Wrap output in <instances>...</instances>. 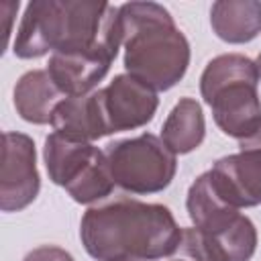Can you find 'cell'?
Listing matches in <instances>:
<instances>
[{
    "label": "cell",
    "mask_w": 261,
    "mask_h": 261,
    "mask_svg": "<svg viewBox=\"0 0 261 261\" xmlns=\"http://www.w3.org/2000/svg\"><path fill=\"white\" fill-rule=\"evenodd\" d=\"M210 24L216 37L224 43H249L261 33V2L218 0L210 8Z\"/></svg>",
    "instance_id": "14"
},
{
    "label": "cell",
    "mask_w": 261,
    "mask_h": 261,
    "mask_svg": "<svg viewBox=\"0 0 261 261\" xmlns=\"http://www.w3.org/2000/svg\"><path fill=\"white\" fill-rule=\"evenodd\" d=\"M98 98L108 135L145 126L159 106L157 92L128 73L114 75L106 88L98 90Z\"/></svg>",
    "instance_id": "8"
},
{
    "label": "cell",
    "mask_w": 261,
    "mask_h": 261,
    "mask_svg": "<svg viewBox=\"0 0 261 261\" xmlns=\"http://www.w3.org/2000/svg\"><path fill=\"white\" fill-rule=\"evenodd\" d=\"M259 80L255 61L241 53L210 59L200 75V94L212 108L216 126L237 141L251 137L261 124Z\"/></svg>",
    "instance_id": "3"
},
{
    "label": "cell",
    "mask_w": 261,
    "mask_h": 261,
    "mask_svg": "<svg viewBox=\"0 0 261 261\" xmlns=\"http://www.w3.org/2000/svg\"><path fill=\"white\" fill-rule=\"evenodd\" d=\"M204 135H206V120L200 102L188 96L179 98V102L171 108V112L163 122L161 141L167 145L171 153L186 155L202 145Z\"/></svg>",
    "instance_id": "15"
},
{
    "label": "cell",
    "mask_w": 261,
    "mask_h": 261,
    "mask_svg": "<svg viewBox=\"0 0 261 261\" xmlns=\"http://www.w3.org/2000/svg\"><path fill=\"white\" fill-rule=\"evenodd\" d=\"M255 65H257V71H259V77H261V53H259V57H257Z\"/></svg>",
    "instance_id": "18"
},
{
    "label": "cell",
    "mask_w": 261,
    "mask_h": 261,
    "mask_svg": "<svg viewBox=\"0 0 261 261\" xmlns=\"http://www.w3.org/2000/svg\"><path fill=\"white\" fill-rule=\"evenodd\" d=\"M104 155L114 184L130 194L163 192L177 169L175 153L151 133L108 143Z\"/></svg>",
    "instance_id": "5"
},
{
    "label": "cell",
    "mask_w": 261,
    "mask_h": 261,
    "mask_svg": "<svg viewBox=\"0 0 261 261\" xmlns=\"http://www.w3.org/2000/svg\"><path fill=\"white\" fill-rule=\"evenodd\" d=\"M43 159L49 179L65 188L77 204L102 202L116 186L104 151L94 143L73 141L53 130L45 139Z\"/></svg>",
    "instance_id": "4"
},
{
    "label": "cell",
    "mask_w": 261,
    "mask_h": 261,
    "mask_svg": "<svg viewBox=\"0 0 261 261\" xmlns=\"http://www.w3.org/2000/svg\"><path fill=\"white\" fill-rule=\"evenodd\" d=\"M257 249V228L241 214L230 226L218 232H204L196 226L181 228L179 253L190 261H251Z\"/></svg>",
    "instance_id": "9"
},
{
    "label": "cell",
    "mask_w": 261,
    "mask_h": 261,
    "mask_svg": "<svg viewBox=\"0 0 261 261\" xmlns=\"http://www.w3.org/2000/svg\"><path fill=\"white\" fill-rule=\"evenodd\" d=\"M22 261H75L65 249L55 245H41L24 255Z\"/></svg>",
    "instance_id": "16"
},
{
    "label": "cell",
    "mask_w": 261,
    "mask_h": 261,
    "mask_svg": "<svg viewBox=\"0 0 261 261\" xmlns=\"http://www.w3.org/2000/svg\"><path fill=\"white\" fill-rule=\"evenodd\" d=\"M41 190L37 171L35 143L24 133L2 135L0 165V208L2 212H18L27 208Z\"/></svg>",
    "instance_id": "6"
},
{
    "label": "cell",
    "mask_w": 261,
    "mask_h": 261,
    "mask_svg": "<svg viewBox=\"0 0 261 261\" xmlns=\"http://www.w3.org/2000/svg\"><path fill=\"white\" fill-rule=\"evenodd\" d=\"M65 94L55 86L47 69H33L18 77L14 86V108L22 120L33 124H51L55 106Z\"/></svg>",
    "instance_id": "13"
},
{
    "label": "cell",
    "mask_w": 261,
    "mask_h": 261,
    "mask_svg": "<svg viewBox=\"0 0 261 261\" xmlns=\"http://www.w3.org/2000/svg\"><path fill=\"white\" fill-rule=\"evenodd\" d=\"M80 239L96 261H155L179 249L181 228L163 204L114 196L84 212Z\"/></svg>",
    "instance_id": "1"
},
{
    "label": "cell",
    "mask_w": 261,
    "mask_h": 261,
    "mask_svg": "<svg viewBox=\"0 0 261 261\" xmlns=\"http://www.w3.org/2000/svg\"><path fill=\"white\" fill-rule=\"evenodd\" d=\"M239 147H241V149H259V151H261V124L257 126V130H255L251 137L239 141Z\"/></svg>",
    "instance_id": "17"
},
{
    "label": "cell",
    "mask_w": 261,
    "mask_h": 261,
    "mask_svg": "<svg viewBox=\"0 0 261 261\" xmlns=\"http://www.w3.org/2000/svg\"><path fill=\"white\" fill-rule=\"evenodd\" d=\"M173 261H190V259H186V257H179V259H173Z\"/></svg>",
    "instance_id": "19"
},
{
    "label": "cell",
    "mask_w": 261,
    "mask_h": 261,
    "mask_svg": "<svg viewBox=\"0 0 261 261\" xmlns=\"http://www.w3.org/2000/svg\"><path fill=\"white\" fill-rule=\"evenodd\" d=\"M118 16L126 73L155 92L173 88L188 71L190 43L169 10L157 2H126Z\"/></svg>",
    "instance_id": "2"
},
{
    "label": "cell",
    "mask_w": 261,
    "mask_h": 261,
    "mask_svg": "<svg viewBox=\"0 0 261 261\" xmlns=\"http://www.w3.org/2000/svg\"><path fill=\"white\" fill-rule=\"evenodd\" d=\"M186 208L192 224L204 232H218L241 216L239 208L224 202V198L218 194L210 171H204L194 179L188 190Z\"/></svg>",
    "instance_id": "12"
},
{
    "label": "cell",
    "mask_w": 261,
    "mask_h": 261,
    "mask_svg": "<svg viewBox=\"0 0 261 261\" xmlns=\"http://www.w3.org/2000/svg\"><path fill=\"white\" fill-rule=\"evenodd\" d=\"M120 261H139V259H120Z\"/></svg>",
    "instance_id": "20"
},
{
    "label": "cell",
    "mask_w": 261,
    "mask_h": 261,
    "mask_svg": "<svg viewBox=\"0 0 261 261\" xmlns=\"http://www.w3.org/2000/svg\"><path fill=\"white\" fill-rule=\"evenodd\" d=\"M71 0L29 2L16 31L12 51L20 59H37L63 47L69 33Z\"/></svg>",
    "instance_id": "7"
},
{
    "label": "cell",
    "mask_w": 261,
    "mask_h": 261,
    "mask_svg": "<svg viewBox=\"0 0 261 261\" xmlns=\"http://www.w3.org/2000/svg\"><path fill=\"white\" fill-rule=\"evenodd\" d=\"M218 194L234 208H251L261 204V151L241 149L239 153L220 157L208 169Z\"/></svg>",
    "instance_id": "10"
},
{
    "label": "cell",
    "mask_w": 261,
    "mask_h": 261,
    "mask_svg": "<svg viewBox=\"0 0 261 261\" xmlns=\"http://www.w3.org/2000/svg\"><path fill=\"white\" fill-rule=\"evenodd\" d=\"M51 126L55 133L73 139L92 143L108 135L98 90L84 96H65L53 110Z\"/></svg>",
    "instance_id": "11"
}]
</instances>
